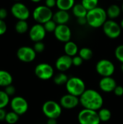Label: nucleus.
Here are the masks:
<instances>
[{"label": "nucleus", "instance_id": "nucleus-2", "mask_svg": "<svg viewBox=\"0 0 123 124\" xmlns=\"http://www.w3.org/2000/svg\"><path fill=\"white\" fill-rule=\"evenodd\" d=\"M86 18L88 24L91 27L97 28L103 26V25L107 20V15L104 9L97 7L88 11Z\"/></svg>", "mask_w": 123, "mask_h": 124}, {"label": "nucleus", "instance_id": "nucleus-27", "mask_svg": "<svg viewBox=\"0 0 123 124\" xmlns=\"http://www.w3.org/2000/svg\"><path fill=\"white\" fill-rule=\"evenodd\" d=\"M78 55L83 60H89L93 57V51L88 47H83L78 52Z\"/></svg>", "mask_w": 123, "mask_h": 124}, {"label": "nucleus", "instance_id": "nucleus-29", "mask_svg": "<svg viewBox=\"0 0 123 124\" xmlns=\"http://www.w3.org/2000/svg\"><path fill=\"white\" fill-rule=\"evenodd\" d=\"M19 116H20L14 111H9L7 113L5 121L8 124H15L19 120Z\"/></svg>", "mask_w": 123, "mask_h": 124}, {"label": "nucleus", "instance_id": "nucleus-23", "mask_svg": "<svg viewBox=\"0 0 123 124\" xmlns=\"http://www.w3.org/2000/svg\"><path fill=\"white\" fill-rule=\"evenodd\" d=\"M75 4V0H57V7L60 10L68 11Z\"/></svg>", "mask_w": 123, "mask_h": 124}, {"label": "nucleus", "instance_id": "nucleus-5", "mask_svg": "<svg viewBox=\"0 0 123 124\" xmlns=\"http://www.w3.org/2000/svg\"><path fill=\"white\" fill-rule=\"evenodd\" d=\"M79 124H100L98 111L83 108L78 115Z\"/></svg>", "mask_w": 123, "mask_h": 124}, {"label": "nucleus", "instance_id": "nucleus-30", "mask_svg": "<svg viewBox=\"0 0 123 124\" xmlns=\"http://www.w3.org/2000/svg\"><path fill=\"white\" fill-rule=\"evenodd\" d=\"M81 4L86 8L88 11L98 7L99 0H82Z\"/></svg>", "mask_w": 123, "mask_h": 124}, {"label": "nucleus", "instance_id": "nucleus-26", "mask_svg": "<svg viewBox=\"0 0 123 124\" xmlns=\"http://www.w3.org/2000/svg\"><path fill=\"white\" fill-rule=\"evenodd\" d=\"M14 29L20 34L25 33L28 31V24L26 20H18L14 25Z\"/></svg>", "mask_w": 123, "mask_h": 124}, {"label": "nucleus", "instance_id": "nucleus-20", "mask_svg": "<svg viewBox=\"0 0 123 124\" xmlns=\"http://www.w3.org/2000/svg\"><path fill=\"white\" fill-rule=\"evenodd\" d=\"M13 78L9 72L0 70V86L1 87H7L12 84Z\"/></svg>", "mask_w": 123, "mask_h": 124}, {"label": "nucleus", "instance_id": "nucleus-25", "mask_svg": "<svg viewBox=\"0 0 123 124\" xmlns=\"http://www.w3.org/2000/svg\"><path fill=\"white\" fill-rule=\"evenodd\" d=\"M98 114L101 122H107L112 118L111 111L105 108H101L99 110H98Z\"/></svg>", "mask_w": 123, "mask_h": 124}, {"label": "nucleus", "instance_id": "nucleus-42", "mask_svg": "<svg viewBox=\"0 0 123 124\" xmlns=\"http://www.w3.org/2000/svg\"><path fill=\"white\" fill-rule=\"evenodd\" d=\"M46 124H57V119H53V118H48Z\"/></svg>", "mask_w": 123, "mask_h": 124}, {"label": "nucleus", "instance_id": "nucleus-28", "mask_svg": "<svg viewBox=\"0 0 123 124\" xmlns=\"http://www.w3.org/2000/svg\"><path fill=\"white\" fill-rule=\"evenodd\" d=\"M10 100V97L4 90H0V108H5L9 104Z\"/></svg>", "mask_w": 123, "mask_h": 124}, {"label": "nucleus", "instance_id": "nucleus-37", "mask_svg": "<svg viewBox=\"0 0 123 124\" xmlns=\"http://www.w3.org/2000/svg\"><path fill=\"white\" fill-rule=\"evenodd\" d=\"M113 92L117 97H122L123 95V86L117 85Z\"/></svg>", "mask_w": 123, "mask_h": 124}, {"label": "nucleus", "instance_id": "nucleus-15", "mask_svg": "<svg viewBox=\"0 0 123 124\" xmlns=\"http://www.w3.org/2000/svg\"><path fill=\"white\" fill-rule=\"evenodd\" d=\"M59 104L62 108L67 110H72L78 107V105H80V99L78 97L67 93L60 98Z\"/></svg>", "mask_w": 123, "mask_h": 124}, {"label": "nucleus", "instance_id": "nucleus-11", "mask_svg": "<svg viewBox=\"0 0 123 124\" xmlns=\"http://www.w3.org/2000/svg\"><path fill=\"white\" fill-rule=\"evenodd\" d=\"M11 13L18 20H26L30 17V10L24 4L17 1L11 7Z\"/></svg>", "mask_w": 123, "mask_h": 124}, {"label": "nucleus", "instance_id": "nucleus-16", "mask_svg": "<svg viewBox=\"0 0 123 124\" xmlns=\"http://www.w3.org/2000/svg\"><path fill=\"white\" fill-rule=\"evenodd\" d=\"M117 86V84L115 79L113 78L112 76L102 77L99 83V89L105 93L113 92Z\"/></svg>", "mask_w": 123, "mask_h": 124}, {"label": "nucleus", "instance_id": "nucleus-7", "mask_svg": "<svg viewBox=\"0 0 123 124\" xmlns=\"http://www.w3.org/2000/svg\"><path fill=\"white\" fill-rule=\"evenodd\" d=\"M96 71L101 77L112 76L115 71V66L111 60L102 59L96 63Z\"/></svg>", "mask_w": 123, "mask_h": 124}, {"label": "nucleus", "instance_id": "nucleus-39", "mask_svg": "<svg viewBox=\"0 0 123 124\" xmlns=\"http://www.w3.org/2000/svg\"><path fill=\"white\" fill-rule=\"evenodd\" d=\"M7 10L4 8H0V19L4 20L7 17Z\"/></svg>", "mask_w": 123, "mask_h": 124}, {"label": "nucleus", "instance_id": "nucleus-32", "mask_svg": "<svg viewBox=\"0 0 123 124\" xmlns=\"http://www.w3.org/2000/svg\"><path fill=\"white\" fill-rule=\"evenodd\" d=\"M115 55L117 60L120 62L122 64L123 63V44L119 45L117 46L115 51Z\"/></svg>", "mask_w": 123, "mask_h": 124}, {"label": "nucleus", "instance_id": "nucleus-21", "mask_svg": "<svg viewBox=\"0 0 123 124\" xmlns=\"http://www.w3.org/2000/svg\"><path fill=\"white\" fill-rule=\"evenodd\" d=\"M107 12V17L109 18V20H114L117 18L122 12V9L117 4H114L110 5L107 9L106 10Z\"/></svg>", "mask_w": 123, "mask_h": 124}, {"label": "nucleus", "instance_id": "nucleus-10", "mask_svg": "<svg viewBox=\"0 0 123 124\" xmlns=\"http://www.w3.org/2000/svg\"><path fill=\"white\" fill-rule=\"evenodd\" d=\"M9 105L12 110L19 116H22L26 113L29 108L28 101L24 97L20 96L13 97V98L10 100Z\"/></svg>", "mask_w": 123, "mask_h": 124}, {"label": "nucleus", "instance_id": "nucleus-6", "mask_svg": "<svg viewBox=\"0 0 123 124\" xmlns=\"http://www.w3.org/2000/svg\"><path fill=\"white\" fill-rule=\"evenodd\" d=\"M53 12L51 9L45 5H40L36 7L33 12V17L37 23L43 25L47 21L53 17Z\"/></svg>", "mask_w": 123, "mask_h": 124}, {"label": "nucleus", "instance_id": "nucleus-38", "mask_svg": "<svg viewBox=\"0 0 123 124\" xmlns=\"http://www.w3.org/2000/svg\"><path fill=\"white\" fill-rule=\"evenodd\" d=\"M45 6L51 9L57 7V0H45Z\"/></svg>", "mask_w": 123, "mask_h": 124}, {"label": "nucleus", "instance_id": "nucleus-40", "mask_svg": "<svg viewBox=\"0 0 123 124\" xmlns=\"http://www.w3.org/2000/svg\"><path fill=\"white\" fill-rule=\"evenodd\" d=\"M78 19V23L80 25H85L86 24L88 23V21H87V18L86 17H79V18H77Z\"/></svg>", "mask_w": 123, "mask_h": 124}, {"label": "nucleus", "instance_id": "nucleus-34", "mask_svg": "<svg viewBox=\"0 0 123 124\" xmlns=\"http://www.w3.org/2000/svg\"><path fill=\"white\" fill-rule=\"evenodd\" d=\"M4 92L7 94V95H9V97H12L15 94V92H16V89L15 87L11 84L9 86H7V87H5L4 89Z\"/></svg>", "mask_w": 123, "mask_h": 124}, {"label": "nucleus", "instance_id": "nucleus-8", "mask_svg": "<svg viewBox=\"0 0 123 124\" xmlns=\"http://www.w3.org/2000/svg\"><path fill=\"white\" fill-rule=\"evenodd\" d=\"M35 75L41 80L47 81L54 77V70L49 63L42 62L38 64L34 70Z\"/></svg>", "mask_w": 123, "mask_h": 124}, {"label": "nucleus", "instance_id": "nucleus-48", "mask_svg": "<svg viewBox=\"0 0 123 124\" xmlns=\"http://www.w3.org/2000/svg\"><path fill=\"white\" fill-rule=\"evenodd\" d=\"M117 1H121V0H117Z\"/></svg>", "mask_w": 123, "mask_h": 124}, {"label": "nucleus", "instance_id": "nucleus-12", "mask_svg": "<svg viewBox=\"0 0 123 124\" xmlns=\"http://www.w3.org/2000/svg\"><path fill=\"white\" fill-rule=\"evenodd\" d=\"M17 57L21 62L28 63L33 62L36 59V52L33 48L28 46H23L17 49Z\"/></svg>", "mask_w": 123, "mask_h": 124}, {"label": "nucleus", "instance_id": "nucleus-19", "mask_svg": "<svg viewBox=\"0 0 123 124\" xmlns=\"http://www.w3.org/2000/svg\"><path fill=\"white\" fill-rule=\"evenodd\" d=\"M64 51H65V54H67L71 57H73L77 55V54L79 52V49H78V45L74 41H69L65 43Z\"/></svg>", "mask_w": 123, "mask_h": 124}, {"label": "nucleus", "instance_id": "nucleus-1", "mask_svg": "<svg viewBox=\"0 0 123 124\" xmlns=\"http://www.w3.org/2000/svg\"><path fill=\"white\" fill-rule=\"evenodd\" d=\"M80 105L85 109L98 111L104 105V98L101 94L93 89H86L79 97Z\"/></svg>", "mask_w": 123, "mask_h": 124}, {"label": "nucleus", "instance_id": "nucleus-3", "mask_svg": "<svg viewBox=\"0 0 123 124\" xmlns=\"http://www.w3.org/2000/svg\"><path fill=\"white\" fill-rule=\"evenodd\" d=\"M65 88L68 94L80 97L82 94L86 91V84L83 80L77 76H72L69 78Z\"/></svg>", "mask_w": 123, "mask_h": 124}, {"label": "nucleus", "instance_id": "nucleus-33", "mask_svg": "<svg viewBox=\"0 0 123 124\" xmlns=\"http://www.w3.org/2000/svg\"><path fill=\"white\" fill-rule=\"evenodd\" d=\"M33 48L36 53H41L45 49V45L42 41H38V42H35Z\"/></svg>", "mask_w": 123, "mask_h": 124}, {"label": "nucleus", "instance_id": "nucleus-46", "mask_svg": "<svg viewBox=\"0 0 123 124\" xmlns=\"http://www.w3.org/2000/svg\"><path fill=\"white\" fill-rule=\"evenodd\" d=\"M122 11H123V6H122Z\"/></svg>", "mask_w": 123, "mask_h": 124}, {"label": "nucleus", "instance_id": "nucleus-13", "mask_svg": "<svg viewBox=\"0 0 123 124\" xmlns=\"http://www.w3.org/2000/svg\"><path fill=\"white\" fill-rule=\"evenodd\" d=\"M46 31L43 27V25L40 23H36L33 25L29 31V37L32 41L38 42L42 41L46 36Z\"/></svg>", "mask_w": 123, "mask_h": 124}, {"label": "nucleus", "instance_id": "nucleus-35", "mask_svg": "<svg viewBox=\"0 0 123 124\" xmlns=\"http://www.w3.org/2000/svg\"><path fill=\"white\" fill-rule=\"evenodd\" d=\"M72 58V65H74L75 67L80 66L83 62V60L79 55H76Z\"/></svg>", "mask_w": 123, "mask_h": 124}, {"label": "nucleus", "instance_id": "nucleus-9", "mask_svg": "<svg viewBox=\"0 0 123 124\" xmlns=\"http://www.w3.org/2000/svg\"><path fill=\"white\" fill-rule=\"evenodd\" d=\"M104 34L109 39L118 38L122 32L120 25L114 20H107L102 26Z\"/></svg>", "mask_w": 123, "mask_h": 124}, {"label": "nucleus", "instance_id": "nucleus-4", "mask_svg": "<svg viewBox=\"0 0 123 124\" xmlns=\"http://www.w3.org/2000/svg\"><path fill=\"white\" fill-rule=\"evenodd\" d=\"M42 112L47 118L57 119L62 114V108L59 102L54 100H48L43 104Z\"/></svg>", "mask_w": 123, "mask_h": 124}, {"label": "nucleus", "instance_id": "nucleus-22", "mask_svg": "<svg viewBox=\"0 0 123 124\" xmlns=\"http://www.w3.org/2000/svg\"><path fill=\"white\" fill-rule=\"evenodd\" d=\"M72 10L73 15L76 17L77 18L86 17L88 14V10L81 3L75 4L74 7H72Z\"/></svg>", "mask_w": 123, "mask_h": 124}, {"label": "nucleus", "instance_id": "nucleus-14", "mask_svg": "<svg viewBox=\"0 0 123 124\" xmlns=\"http://www.w3.org/2000/svg\"><path fill=\"white\" fill-rule=\"evenodd\" d=\"M54 33L55 38L63 43L70 41L72 37L71 30L67 25H57Z\"/></svg>", "mask_w": 123, "mask_h": 124}, {"label": "nucleus", "instance_id": "nucleus-41", "mask_svg": "<svg viewBox=\"0 0 123 124\" xmlns=\"http://www.w3.org/2000/svg\"><path fill=\"white\" fill-rule=\"evenodd\" d=\"M7 112L4 110V108H0V121H5Z\"/></svg>", "mask_w": 123, "mask_h": 124}, {"label": "nucleus", "instance_id": "nucleus-24", "mask_svg": "<svg viewBox=\"0 0 123 124\" xmlns=\"http://www.w3.org/2000/svg\"><path fill=\"white\" fill-rule=\"evenodd\" d=\"M53 78H54V84L56 85H58V86L65 85L67 84L68 79H69L66 73H65L64 72H60V73H57Z\"/></svg>", "mask_w": 123, "mask_h": 124}, {"label": "nucleus", "instance_id": "nucleus-36", "mask_svg": "<svg viewBox=\"0 0 123 124\" xmlns=\"http://www.w3.org/2000/svg\"><path fill=\"white\" fill-rule=\"evenodd\" d=\"M7 29V26L6 23L4 22V20H1L0 19V36L4 35Z\"/></svg>", "mask_w": 123, "mask_h": 124}, {"label": "nucleus", "instance_id": "nucleus-45", "mask_svg": "<svg viewBox=\"0 0 123 124\" xmlns=\"http://www.w3.org/2000/svg\"><path fill=\"white\" fill-rule=\"evenodd\" d=\"M121 70H123V63L122 64V65H121Z\"/></svg>", "mask_w": 123, "mask_h": 124}, {"label": "nucleus", "instance_id": "nucleus-31", "mask_svg": "<svg viewBox=\"0 0 123 124\" xmlns=\"http://www.w3.org/2000/svg\"><path fill=\"white\" fill-rule=\"evenodd\" d=\"M57 26V24L51 19L49 21H47L46 23H45L43 24V27L46 30V32L49 33H51V32H54Z\"/></svg>", "mask_w": 123, "mask_h": 124}, {"label": "nucleus", "instance_id": "nucleus-18", "mask_svg": "<svg viewBox=\"0 0 123 124\" xmlns=\"http://www.w3.org/2000/svg\"><path fill=\"white\" fill-rule=\"evenodd\" d=\"M70 14L68 11L60 10L59 9L53 15L52 20L57 25H66L67 23L70 20Z\"/></svg>", "mask_w": 123, "mask_h": 124}, {"label": "nucleus", "instance_id": "nucleus-47", "mask_svg": "<svg viewBox=\"0 0 123 124\" xmlns=\"http://www.w3.org/2000/svg\"><path fill=\"white\" fill-rule=\"evenodd\" d=\"M14 1H20V0H14Z\"/></svg>", "mask_w": 123, "mask_h": 124}, {"label": "nucleus", "instance_id": "nucleus-17", "mask_svg": "<svg viewBox=\"0 0 123 124\" xmlns=\"http://www.w3.org/2000/svg\"><path fill=\"white\" fill-rule=\"evenodd\" d=\"M72 66V58L67 54L59 57L55 62V67L59 72H65Z\"/></svg>", "mask_w": 123, "mask_h": 124}, {"label": "nucleus", "instance_id": "nucleus-43", "mask_svg": "<svg viewBox=\"0 0 123 124\" xmlns=\"http://www.w3.org/2000/svg\"><path fill=\"white\" fill-rule=\"evenodd\" d=\"M120 27H121V28L123 30V18L121 20V21H120Z\"/></svg>", "mask_w": 123, "mask_h": 124}, {"label": "nucleus", "instance_id": "nucleus-44", "mask_svg": "<svg viewBox=\"0 0 123 124\" xmlns=\"http://www.w3.org/2000/svg\"><path fill=\"white\" fill-rule=\"evenodd\" d=\"M31 1H33V2H34V3H38L39 1H41V0H30Z\"/></svg>", "mask_w": 123, "mask_h": 124}]
</instances>
